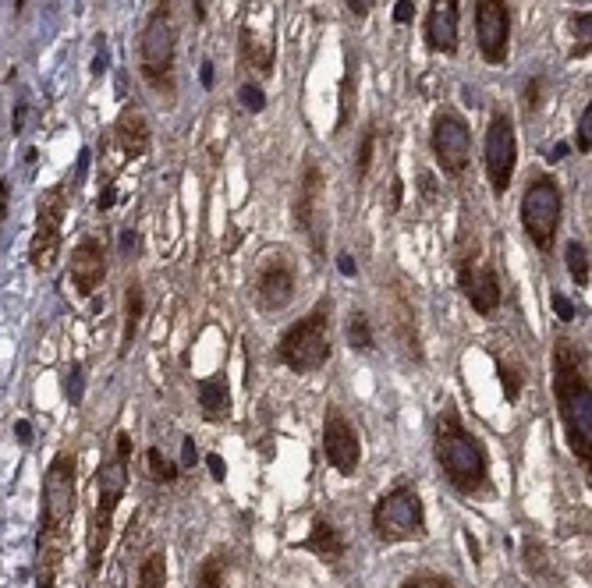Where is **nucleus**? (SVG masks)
I'll use <instances>...</instances> for the list:
<instances>
[{
    "mask_svg": "<svg viewBox=\"0 0 592 588\" xmlns=\"http://www.w3.org/2000/svg\"><path fill=\"white\" fill-rule=\"evenodd\" d=\"M476 39H479V54L486 57V64L507 61V43H511L507 0H476Z\"/></svg>",
    "mask_w": 592,
    "mask_h": 588,
    "instance_id": "obj_14",
    "label": "nucleus"
},
{
    "mask_svg": "<svg viewBox=\"0 0 592 588\" xmlns=\"http://www.w3.org/2000/svg\"><path fill=\"white\" fill-rule=\"evenodd\" d=\"M75 482L78 461L75 454H57L47 468L43 482V518H39V553H36V581L39 588H57L61 560L68 550V528L75 518Z\"/></svg>",
    "mask_w": 592,
    "mask_h": 588,
    "instance_id": "obj_1",
    "label": "nucleus"
},
{
    "mask_svg": "<svg viewBox=\"0 0 592 588\" xmlns=\"http://www.w3.org/2000/svg\"><path fill=\"white\" fill-rule=\"evenodd\" d=\"M429 142H433V156H437V163L444 167V174H461L468 167L472 135H468V124L461 114H454V110H447V107L437 110Z\"/></svg>",
    "mask_w": 592,
    "mask_h": 588,
    "instance_id": "obj_11",
    "label": "nucleus"
},
{
    "mask_svg": "<svg viewBox=\"0 0 592 588\" xmlns=\"http://www.w3.org/2000/svg\"><path fill=\"white\" fill-rule=\"evenodd\" d=\"M575 39L582 43L585 50H589V11L575 18ZM582 47H578V54H582Z\"/></svg>",
    "mask_w": 592,
    "mask_h": 588,
    "instance_id": "obj_34",
    "label": "nucleus"
},
{
    "mask_svg": "<svg viewBox=\"0 0 592 588\" xmlns=\"http://www.w3.org/2000/svg\"><path fill=\"white\" fill-rule=\"evenodd\" d=\"M458 284H461V294L468 298V305H472L479 316H493V309L500 305V280H497V273H493V266L465 259V263L458 266Z\"/></svg>",
    "mask_w": 592,
    "mask_h": 588,
    "instance_id": "obj_16",
    "label": "nucleus"
},
{
    "mask_svg": "<svg viewBox=\"0 0 592 588\" xmlns=\"http://www.w3.org/2000/svg\"><path fill=\"white\" fill-rule=\"evenodd\" d=\"M525 564H532V571H539L543 578H550V564H546V553L539 542H525Z\"/></svg>",
    "mask_w": 592,
    "mask_h": 588,
    "instance_id": "obj_32",
    "label": "nucleus"
},
{
    "mask_svg": "<svg viewBox=\"0 0 592 588\" xmlns=\"http://www.w3.org/2000/svg\"><path fill=\"white\" fill-rule=\"evenodd\" d=\"M164 585H167V557H164V550H153L142 560L135 588H164Z\"/></svg>",
    "mask_w": 592,
    "mask_h": 588,
    "instance_id": "obj_23",
    "label": "nucleus"
},
{
    "mask_svg": "<svg viewBox=\"0 0 592 588\" xmlns=\"http://www.w3.org/2000/svg\"><path fill=\"white\" fill-rule=\"evenodd\" d=\"M238 100H242V107H245V110H252V114H259V110L266 107V96H263V89H259V86H252V82H245V86L238 89Z\"/></svg>",
    "mask_w": 592,
    "mask_h": 588,
    "instance_id": "obj_30",
    "label": "nucleus"
},
{
    "mask_svg": "<svg viewBox=\"0 0 592 588\" xmlns=\"http://www.w3.org/2000/svg\"><path fill=\"white\" fill-rule=\"evenodd\" d=\"M103 71H107V47H103L100 54H96V61H93V75H103Z\"/></svg>",
    "mask_w": 592,
    "mask_h": 588,
    "instance_id": "obj_42",
    "label": "nucleus"
},
{
    "mask_svg": "<svg viewBox=\"0 0 592 588\" xmlns=\"http://www.w3.org/2000/svg\"><path fill=\"white\" fill-rule=\"evenodd\" d=\"M199 78H203V86H206V89H213V64H210V61L203 64V71H199Z\"/></svg>",
    "mask_w": 592,
    "mask_h": 588,
    "instance_id": "obj_45",
    "label": "nucleus"
},
{
    "mask_svg": "<svg viewBox=\"0 0 592 588\" xmlns=\"http://www.w3.org/2000/svg\"><path fill=\"white\" fill-rule=\"evenodd\" d=\"M128 461H132V433H117L114 457L103 461L96 472V514L89 528V574H100L103 553H107L110 528H114V511L128 489Z\"/></svg>",
    "mask_w": 592,
    "mask_h": 588,
    "instance_id": "obj_4",
    "label": "nucleus"
},
{
    "mask_svg": "<svg viewBox=\"0 0 592 588\" xmlns=\"http://www.w3.org/2000/svg\"><path fill=\"white\" fill-rule=\"evenodd\" d=\"M373 532L387 546L426 535V507H422L415 486H394L383 493L373 507Z\"/></svg>",
    "mask_w": 592,
    "mask_h": 588,
    "instance_id": "obj_7",
    "label": "nucleus"
},
{
    "mask_svg": "<svg viewBox=\"0 0 592 588\" xmlns=\"http://www.w3.org/2000/svg\"><path fill=\"white\" fill-rule=\"evenodd\" d=\"M174 54H178V29H174L171 4L156 0L153 15H149L139 39V68L149 89L167 96V100H174V89H178V82H174Z\"/></svg>",
    "mask_w": 592,
    "mask_h": 588,
    "instance_id": "obj_5",
    "label": "nucleus"
},
{
    "mask_svg": "<svg viewBox=\"0 0 592 588\" xmlns=\"http://www.w3.org/2000/svg\"><path fill=\"white\" fill-rule=\"evenodd\" d=\"M224 574H227V560L213 553V557H206L203 567H199L195 588H224Z\"/></svg>",
    "mask_w": 592,
    "mask_h": 588,
    "instance_id": "obj_24",
    "label": "nucleus"
},
{
    "mask_svg": "<svg viewBox=\"0 0 592 588\" xmlns=\"http://www.w3.org/2000/svg\"><path fill=\"white\" fill-rule=\"evenodd\" d=\"M373 4H376V0H348V11L355 18H366L369 11H373Z\"/></svg>",
    "mask_w": 592,
    "mask_h": 588,
    "instance_id": "obj_38",
    "label": "nucleus"
},
{
    "mask_svg": "<svg viewBox=\"0 0 592 588\" xmlns=\"http://www.w3.org/2000/svg\"><path fill=\"white\" fill-rule=\"evenodd\" d=\"M25 8V0H15V11H22Z\"/></svg>",
    "mask_w": 592,
    "mask_h": 588,
    "instance_id": "obj_49",
    "label": "nucleus"
},
{
    "mask_svg": "<svg viewBox=\"0 0 592 588\" xmlns=\"http://www.w3.org/2000/svg\"><path fill=\"white\" fill-rule=\"evenodd\" d=\"M64 217H68V195L64 188H54L39 199V213H36V231H32V245H29V263L36 273H50L61 256V231H64Z\"/></svg>",
    "mask_w": 592,
    "mask_h": 588,
    "instance_id": "obj_9",
    "label": "nucleus"
},
{
    "mask_svg": "<svg viewBox=\"0 0 592 588\" xmlns=\"http://www.w3.org/2000/svg\"><path fill=\"white\" fill-rule=\"evenodd\" d=\"M114 206V188H107V192L100 195V209H110Z\"/></svg>",
    "mask_w": 592,
    "mask_h": 588,
    "instance_id": "obj_47",
    "label": "nucleus"
},
{
    "mask_svg": "<svg viewBox=\"0 0 592 588\" xmlns=\"http://www.w3.org/2000/svg\"><path fill=\"white\" fill-rule=\"evenodd\" d=\"M146 461H149V475H153L156 482H174V479H178V468H174L171 461H167V457L160 454L156 447L146 454Z\"/></svg>",
    "mask_w": 592,
    "mask_h": 588,
    "instance_id": "obj_28",
    "label": "nucleus"
},
{
    "mask_svg": "<svg viewBox=\"0 0 592 588\" xmlns=\"http://www.w3.org/2000/svg\"><path fill=\"white\" fill-rule=\"evenodd\" d=\"M486 174H490V188L497 195H504L515 178L518 163V142H515V124L507 114H493L490 128H486Z\"/></svg>",
    "mask_w": 592,
    "mask_h": 588,
    "instance_id": "obj_10",
    "label": "nucleus"
},
{
    "mask_svg": "<svg viewBox=\"0 0 592 588\" xmlns=\"http://www.w3.org/2000/svg\"><path fill=\"white\" fill-rule=\"evenodd\" d=\"M107 277V256H103V245L89 234V238L78 241L75 256H71V284L82 298L96 294V287Z\"/></svg>",
    "mask_w": 592,
    "mask_h": 588,
    "instance_id": "obj_17",
    "label": "nucleus"
},
{
    "mask_svg": "<svg viewBox=\"0 0 592 588\" xmlns=\"http://www.w3.org/2000/svg\"><path fill=\"white\" fill-rule=\"evenodd\" d=\"M554 394L561 408L564 436L578 465L589 468V443H592V390L582 372V351L568 337L554 341Z\"/></svg>",
    "mask_w": 592,
    "mask_h": 588,
    "instance_id": "obj_2",
    "label": "nucleus"
},
{
    "mask_svg": "<svg viewBox=\"0 0 592 588\" xmlns=\"http://www.w3.org/2000/svg\"><path fill=\"white\" fill-rule=\"evenodd\" d=\"M142 312H146V294H142L139 280H132V284L125 287V337H121V355L132 351V341H135V333H139V323H142Z\"/></svg>",
    "mask_w": 592,
    "mask_h": 588,
    "instance_id": "obj_22",
    "label": "nucleus"
},
{
    "mask_svg": "<svg viewBox=\"0 0 592 588\" xmlns=\"http://www.w3.org/2000/svg\"><path fill=\"white\" fill-rule=\"evenodd\" d=\"M348 344L355 351H373V330H369V319L362 312H351L348 319Z\"/></svg>",
    "mask_w": 592,
    "mask_h": 588,
    "instance_id": "obj_25",
    "label": "nucleus"
},
{
    "mask_svg": "<svg viewBox=\"0 0 592 588\" xmlns=\"http://www.w3.org/2000/svg\"><path fill=\"white\" fill-rule=\"evenodd\" d=\"M497 372H500V383H504V397L507 401H518V394H522V369L497 358Z\"/></svg>",
    "mask_w": 592,
    "mask_h": 588,
    "instance_id": "obj_27",
    "label": "nucleus"
},
{
    "mask_svg": "<svg viewBox=\"0 0 592 588\" xmlns=\"http://www.w3.org/2000/svg\"><path fill=\"white\" fill-rule=\"evenodd\" d=\"M121 248H125V252H132V248H135V234L132 231H125V241H121Z\"/></svg>",
    "mask_w": 592,
    "mask_h": 588,
    "instance_id": "obj_48",
    "label": "nucleus"
},
{
    "mask_svg": "<svg viewBox=\"0 0 592 588\" xmlns=\"http://www.w3.org/2000/svg\"><path fill=\"white\" fill-rule=\"evenodd\" d=\"M458 29H461L458 0H429V11H426L429 50H437V54H454V50H458Z\"/></svg>",
    "mask_w": 592,
    "mask_h": 588,
    "instance_id": "obj_18",
    "label": "nucleus"
},
{
    "mask_svg": "<svg viewBox=\"0 0 592 588\" xmlns=\"http://www.w3.org/2000/svg\"><path fill=\"white\" fill-rule=\"evenodd\" d=\"M554 309H557V316H561L564 323H568V319H575V305H571L561 291H554Z\"/></svg>",
    "mask_w": 592,
    "mask_h": 588,
    "instance_id": "obj_35",
    "label": "nucleus"
},
{
    "mask_svg": "<svg viewBox=\"0 0 592 588\" xmlns=\"http://www.w3.org/2000/svg\"><path fill=\"white\" fill-rule=\"evenodd\" d=\"M295 287H298V273L291 256H270L259 263L256 273V305L263 312H281L295 302Z\"/></svg>",
    "mask_w": 592,
    "mask_h": 588,
    "instance_id": "obj_12",
    "label": "nucleus"
},
{
    "mask_svg": "<svg viewBox=\"0 0 592 588\" xmlns=\"http://www.w3.org/2000/svg\"><path fill=\"white\" fill-rule=\"evenodd\" d=\"M298 550H309L312 557H320L323 564H341L344 550H348V542H344V535L337 532V525L327 518V514H316V521H312V532L305 535L302 542H298Z\"/></svg>",
    "mask_w": 592,
    "mask_h": 588,
    "instance_id": "obj_19",
    "label": "nucleus"
},
{
    "mask_svg": "<svg viewBox=\"0 0 592 588\" xmlns=\"http://www.w3.org/2000/svg\"><path fill=\"white\" fill-rule=\"evenodd\" d=\"M199 408H203L206 422H227L231 418V387L224 376L199 383Z\"/></svg>",
    "mask_w": 592,
    "mask_h": 588,
    "instance_id": "obj_21",
    "label": "nucleus"
},
{
    "mask_svg": "<svg viewBox=\"0 0 592 588\" xmlns=\"http://www.w3.org/2000/svg\"><path fill=\"white\" fill-rule=\"evenodd\" d=\"M114 135H117V146H121V153H125L128 160H139V156L149 153V121L139 107L121 110Z\"/></svg>",
    "mask_w": 592,
    "mask_h": 588,
    "instance_id": "obj_20",
    "label": "nucleus"
},
{
    "mask_svg": "<svg viewBox=\"0 0 592 588\" xmlns=\"http://www.w3.org/2000/svg\"><path fill=\"white\" fill-rule=\"evenodd\" d=\"M337 266H341L344 277H355V259H351V256H341V259H337Z\"/></svg>",
    "mask_w": 592,
    "mask_h": 588,
    "instance_id": "obj_41",
    "label": "nucleus"
},
{
    "mask_svg": "<svg viewBox=\"0 0 592 588\" xmlns=\"http://www.w3.org/2000/svg\"><path fill=\"white\" fill-rule=\"evenodd\" d=\"M8 195H11V185L8 181H0V224H4V217H8Z\"/></svg>",
    "mask_w": 592,
    "mask_h": 588,
    "instance_id": "obj_40",
    "label": "nucleus"
},
{
    "mask_svg": "<svg viewBox=\"0 0 592 588\" xmlns=\"http://www.w3.org/2000/svg\"><path fill=\"white\" fill-rule=\"evenodd\" d=\"M373 149H376V128H366V139H362V149H359V178H366L369 174V163H373Z\"/></svg>",
    "mask_w": 592,
    "mask_h": 588,
    "instance_id": "obj_33",
    "label": "nucleus"
},
{
    "mask_svg": "<svg viewBox=\"0 0 592 588\" xmlns=\"http://www.w3.org/2000/svg\"><path fill=\"white\" fill-rule=\"evenodd\" d=\"M561 188H557L554 178H532L529 188L522 195V227L529 234V241L539 248V252H550L557 238V227H561Z\"/></svg>",
    "mask_w": 592,
    "mask_h": 588,
    "instance_id": "obj_8",
    "label": "nucleus"
},
{
    "mask_svg": "<svg viewBox=\"0 0 592 588\" xmlns=\"http://www.w3.org/2000/svg\"><path fill=\"white\" fill-rule=\"evenodd\" d=\"M295 220L302 227V234L309 238L312 252H323V174L316 163H309L298 185V202H295Z\"/></svg>",
    "mask_w": 592,
    "mask_h": 588,
    "instance_id": "obj_15",
    "label": "nucleus"
},
{
    "mask_svg": "<svg viewBox=\"0 0 592 588\" xmlns=\"http://www.w3.org/2000/svg\"><path fill=\"white\" fill-rule=\"evenodd\" d=\"M568 270H571V277H575L578 287L589 284V252H585L582 241H571L568 245Z\"/></svg>",
    "mask_w": 592,
    "mask_h": 588,
    "instance_id": "obj_26",
    "label": "nucleus"
},
{
    "mask_svg": "<svg viewBox=\"0 0 592 588\" xmlns=\"http://www.w3.org/2000/svg\"><path fill=\"white\" fill-rule=\"evenodd\" d=\"M401 588H454L447 578H440V574H429V571H415L412 578H405V585Z\"/></svg>",
    "mask_w": 592,
    "mask_h": 588,
    "instance_id": "obj_29",
    "label": "nucleus"
},
{
    "mask_svg": "<svg viewBox=\"0 0 592 588\" xmlns=\"http://www.w3.org/2000/svg\"><path fill=\"white\" fill-rule=\"evenodd\" d=\"M330 351H334V337H330V302H320L309 316H302L295 326H288L277 344V358L288 365L291 372H316L327 365Z\"/></svg>",
    "mask_w": 592,
    "mask_h": 588,
    "instance_id": "obj_6",
    "label": "nucleus"
},
{
    "mask_svg": "<svg viewBox=\"0 0 592 588\" xmlns=\"http://www.w3.org/2000/svg\"><path fill=\"white\" fill-rule=\"evenodd\" d=\"M433 454H437V465H440V472H444V479L451 482L461 496H476L479 489H486V472H490L486 450L476 436L461 426V418L454 408H447L444 415L437 418Z\"/></svg>",
    "mask_w": 592,
    "mask_h": 588,
    "instance_id": "obj_3",
    "label": "nucleus"
},
{
    "mask_svg": "<svg viewBox=\"0 0 592 588\" xmlns=\"http://www.w3.org/2000/svg\"><path fill=\"white\" fill-rule=\"evenodd\" d=\"M206 465H210V475L217 482H224L227 479V465H224V457H217V454H210L206 457Z\"/></svg>",
    "mask_w": 592,
    "mask_h": 588,
    "instance_id": "obj_36",
    "label": "nucleus"
},
{
    "mask_svg": "<svg viewBox=\"0 0 592 588\" xmlns=\"http://www.w3.org/2000/svg\"><path fill=\"white\" fill-rule=\"evenodd\" d=\"M564 156H568V146H564V142H557V146L554 149H550V153H546V160H564Z\"/></svg>",
    "mask_w": 592,
    "mask_h": 588,
    "instance_id": "obj_44",
    "label": "nucleus"
},
{
    "mask_svg": "<svg viewBox=\"0 0 592 588\" xmlns=\"http://www.w3.org/2000/svg\"><path fill=\"white\" fill-rule=\"evenodd\" d=\"M323 454H327L330 468L337 475H355L359 472V461H362V443L355 426L348 422L341 408H330L327 411V422H323Z\"/></svg>",
    "mask_w": 592,
    "mask_h": 588,
    "instance_id": "obj_13",
    "label": "nucleus"
},
{
    "mask_svg": "<svg viewBox=\"0 0 592 588\" xmlns=\"http://www.w3.org/2000/svg\"><path fill=\"white\" fill-rule=\"evenodd\" d=\"M195 457H199V454H195V443H192V440L181 443V465L192 468V465H195Z\"/></svg>",
    "mask_w": 592,
    "mask_h": 588,
    "instance_id": "obj_39",
    "label": "nucleus"
},
{
    "mask_svg": "<svg viewBox=\"0 0 592 588\" xmlns=\"http://www.w3.org/2000/svg\"><path fill=\"white\" fill-rule=\"evenodd\" d=\"M25 128V103H18L15 107V132H22Z\"/></svg>",
    "mask_w": 592,
    "mask_h": 588,
    "instance_id": "obj_46",
    "label": "nucleus"
},
{
    "mask_svg": "<svg viewBox=\"0 0 592 588\" xmlns=\"http://www.w3.org/2000/svg\"><path fill=\"white\" fill-rule=\"evenodd\" d=\"M15 436H18L22 443H29V440H32V426H29V422H18V426H15Z\"/></svg>",
    "mask_w": 592,
    "mask_h": 588,
    "instance_id": "obj_43",
    "label": "nucleus"
},
{
    "mask_svg": "<svg viewBox=\"0 0 592 588\" xmlns=\"http://www.w3.org/2000/svg\"><path fill=\"white\" fill-rule=\"evenodd\" d=\"M575 142H578V149H582V153H589V149H592V103H585V114L578 117Z\"/></svg>",
    "mask_w": 592,
    "mask_h": 588,
    "instance_id": "obj_31",
    "label": "nucleus"
},
{
    "mask_svg": "<svg viewBox=\"0 0 592 588\" xmlns=\"http://www.w3.org/2000/svg\"><path fill=\"white\" fill-rule=\"evenodd\" d=\"M412 18H415V4H412V0H401L398 11H394V22L405 25V22H412Z\"/></svg>",
    "mask_w": 592,
    "mask_h": 588,
    "instance_id": "obj_37",
    "label": "nucleus"
}]
</instances>
